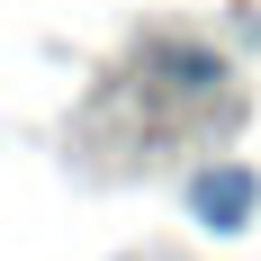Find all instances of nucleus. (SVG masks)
I'll return each instance as SVG.
<instances>
[{
    "mask_svg": "<svg viewBox=\"0 0 261 261\" xmlns=\"http://www.w3.org/2000/svg\"><path fill=\"white\" fill-rule=\"evenodd\" d=\"M189 207H198V225L234 234V225H252V207H261V180L243 171V162H225V171H198V180H189Z\"/></svg>",
    "mask_w": 261,
    "mask_h": 261,
    "instance_id": "nucleus-1",
    "label": "nucleus"
}]
</instances>
